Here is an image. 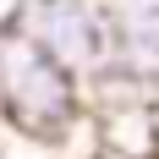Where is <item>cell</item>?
<instances>
[{"label": "cell", "mask_w": 159, "mask_h": 159, "mask_svg": "<svg viewBox=\"0 0 159 159\" xmlns=\"http://www.w3.org/2000/svg\"><path fill=\"white\" fill-rule=\"evenodd\" d=\"M11 33H22L39 55L66 66L77 82L99 77L110 66V28H104V0H16L0 16Z\"/></svg>", "instance_id": "obj_2"}, {"label": "cell", "mask_w": 159, "mask_h": 159, "mask_svg": "<svg viewBox=\"0 0 159 159\" xmlns=\"http://www.w3.org/2000/svg\"><path fill=\"white\" fill-rule=\"evenodd\" d=\"M93 159H159V115L148 93H121L88 104Z\"/></svg>", "instance_id": "obj_3"}, {"label": "cell", "mask_w": 159, "mask_h": 159, "mask_svg": "<svg viewBox=\"0 0 159 159\" xmlns=\"http://www.w3.org/2000/svg\"><path fill=\"white\" fill-rule=\"evenodd\" d=\"M143 93H148V104H154V115H159V77H154V82H148Z\"/></svg>", "instance_id": "obj_4"}, {"label": "cell", "mask_w": 159, "mask_h": 159, "mask_svg": "<svg viewBox=\"0 0 159 159\" xmlns=\"http://www.w3.org/2000/svg\"><path fill=\"white\" fill-rule=\"evenodd\" d=\"M0 132L33 143L49 159H82V143L93 148L82 82L49 55H39L6 22H0Z\"/></svg>", "instance_id": "obj_1"}]
</instances>
